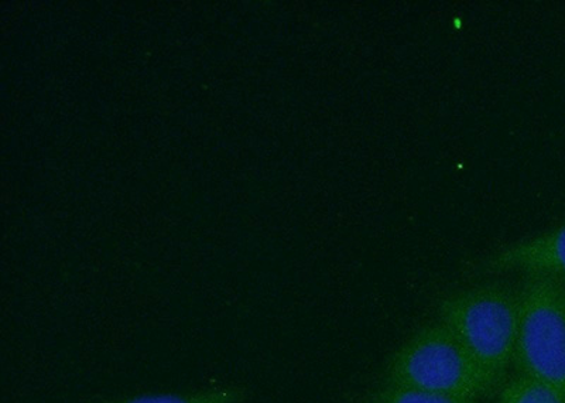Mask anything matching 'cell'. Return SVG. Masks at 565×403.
I'll use <instances>...</instances> for the list:
<instances>
[{
    "label": "cell",
    "instance_id": "6da1fadb",
    "mask_svg": "<svg viewBox=\"0 0 565 403\" xmlns=\"http://www.w3.org/2000/svg\"><path fill=\"white\" fill-rule=\"evenodd\" d=\"M438 316L498 392L516 349L521 320L519 291L502 284L469 287L444 297Z\"/></svg>",
    "mask_w": 565,
    "mask_h": 403
},
{
    "label": "cell",
    "instance_id": "7a4b0ae2",
    "mask_svg": "<svg viewBox=\"0 0 565 403\" xmlns=\"http://www.w3.org/2000/svg\"><path fill=\"white\" fill-rule=\"evenodd\" d=\"M386 384L459 397L492 395L486 372L440 321L422 327L388 362Z\"/></svg>",
    "mask_w": 565,
    "mask_h": 403
},
{
    "label": "cell",
    "instance_id": "3957f363",
    "mask_svg": "<svg viewBox=\"0 0 565 403\" xmlns=\"http://www.w3.org/2000/svg\"><path fill=\"white\" fill-rule=\"evenodd\" d=\"M519 291L521 320L513 365L553 388L565 401V280L526 275Z\"/></svg>",
    "mask_w": 565,
    "mask_h": 403
},
{
    "label": "cell",
    "instance_id": "277c9868",
    "mask_svg": "<svg viewBox=\"0 0 565 403\" xmlns=\"http://www.w3.org/2000/svg\"><path fill=\"white\" fill-rule=\"evenodd\" d=\"M483 271L487 274L519 271L565 280V224L498 251L489 256Z\"/></svg>",
    "mask_w": 565,
    "mask_h": 403
},
{
    "label": "cell",
    "instance_id": "5b68a950",
    "mask_svg": "<svg viewBox=\"0 0 565 403\" xmlns=\"http://www.w3.org/2000/svg\"><path fill=\"white\" fill-rule=\"evenodd\" d=\"M249 396L247 388L216 386L189 394H146L103 403H244Z\"/></svg>",
    "mask_w": 565,
    "mask_h": 403
},
{
    "label": "cell",
    "instance_id": "8992f818",
    "mask_svg": "<svg viewBox=\"0 0 565 403\" xmlns=\"http://www.w3.org/2000/svg\"><path fill=\"white\" fill-rule=\"evenodd\" d=\"M498 403H565L553 388L526 375L504 381L498 391Z\"/></svg>",
    "mask_w": 565,
    "mask_h": 403
},
{
    "label": "cell",
    "instance_id": "52a82bcc",
    "mask_svg": "<svg viewBox=\"0 0 565 403\" xmlns=\"http://www.w3.org/2000/svg\"><path fill=\"white\" fill-rule=\"evenodd\" d=\"M370 403H477V400L385 384L373 392Z\"/></svg>",
    "mask_w": 565,
    "mask_h": 403
}]
</instances>
